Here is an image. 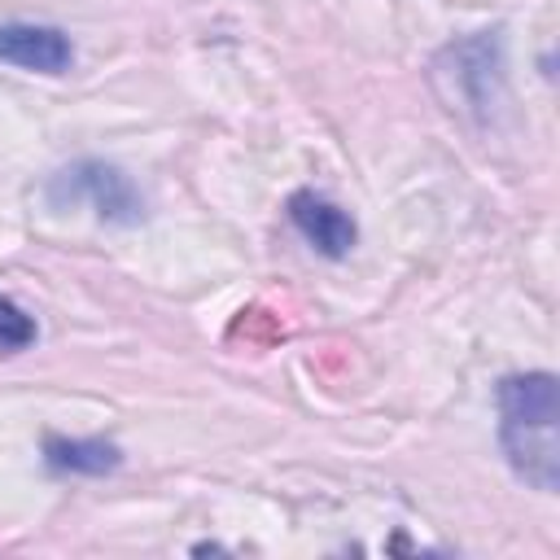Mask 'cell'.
I'll list each match as a JSON object with an SVG mask.
<instances>
[{"label": "cell", "instance_id": "cell-2", "mask_svg": "<svg viewBox=\"0 0 560 560\" xmlns=\"http://www.w3.org/2000/svg\"><path fill=\"white\" fill-rule=\"evenodd\" d=\"M48 192H52V201H79V197H88L96 206V214L101 219H114V223H136L144 214L140 192L131 188V179L122 171L105 166V162H79L70 171H61Z\"/></svg>", "mask_w": 560, "mask_h": 560}, {"label": "cell", "instance_id": "cell-4", "mask_svg": "<svg viewBox=\"0 0 560 560\" xmlns=\"http://www.w3.org/2000/svg\"><path fill=\"white\" fill-rule=\"evenodd\" d=\"M289 219H293V228H298L324 258H346L350 245H354V236H359L354 219H350L341 206H332L328 197L311 192V188H298V192L289 197Z\"/></svg>", "mask_w": 560, "mask_h": 560}, {"label": "cell", "instance_id": "cell-3", "mask_svg": "<svg viewBox=\"0 0 560 560\" xmlns=\"http://www.w3.org/2000/svg\"><path fill=\"white\" fill-rule=\"evenodd\" d=\"M0 61L35 74H61L74 61L66 31L39 22H0Z\"/></svg>", "mask_w": 560, "mask_h": 560}, {"label": "cell", "instance_id": "cell-6", "mask_svg": "<svg viewBox=\"0 0 560 560\" xmlns=\"http://www.w3.org/2000/svg\"><path fill=\"white\" fill-rule=\"evenodd\" d=\"M31 341H35V319H31L18 302H9V298L0 293V354L26 350Z\"/></svg>", "mask_w": 560, "mask_h": 560}, {"label": "cell", "instance_id": "cell-5", "mask_svg": "<svg viewBox=\"0 0 560 560\" xmlns=\"http://www.w3.org/2000/svg\"><path fill=\"white\" fill-rule=\"evenodd\" d=\"M44 459L48 468L57 472H88V477H101V472H114L118 468V446L114 442H101V438H44Z\"/></svg>", "mask_w": 560, "mask_h": 560}, {"label": "cell", "instance_id": "cell-1", "mask_svg": "<svg viewBox=\"0 0 560 560\" xmlns=\"http://www.w3.org/2000/svg\"><path fill=\"white\" fill-rule=\"evenodd\" d=\"M499 438L516 477L542 494L560 486V389L551 372L499 381Z\"/></svg>", "mask_w": 560, "mask_h": 560}]
</instances>
